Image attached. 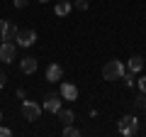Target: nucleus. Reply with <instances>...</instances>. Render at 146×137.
<instances>
[{"label": "nucleus", "instance_id": "10", "mask_svg": "<svg viewBox=\"0 0 146 137\" xmlns=\"http://www.w3.org/2000/svg\"><path fill=\"white\" fill-rule=\"evenodd\" d=\"M20 68H22V74H34L36 71V59L34 56H25L22 64H20Z\"/></svg>", "mask_w": 146, "mask_h": 137}, {"label": "nucleus", "instance_id": "7", "mask_svg": "<svg viewBox=\"0 0 146 137\" xmlns=\"http://www.w3.org/2000/svg\"><path fill=\"white\" fill-rule=\"evenodd\" d=\"M0 61H3V64L15 61V44H12V42H3V44H0Z\"/></svg>", "mask_w": 146, "mask_h": 137}, {"label": "nucleus", "instance_id": "16", "mask_svg": "<svg viewBox=\"0 0 146 137\" xmlns=\"http://www.w3.org/2000/svg\"><path fill=\"white\" fill-rule=\"evenodd\" d=\"M76 7H78L80 12H85L88 10V0H76Z\"/></svg>", "mask_w": 146, "mask_h": 137}, {"label": "nucleus", "instance_id": "23", "mask_svg": "<svg viewBox=\"0 0 146 137\" xmlns=\"http://www.w3.org/2000/svg\"><path fill=\"white\" fill-rule=\"evenodd\" d=\"M0 120H3V113H0Z\"/></svg>", "mask_w": 146, "mask_h": 137}, {"label": "nucleus", "instance_id": "12", "mask_svg": "<svg viewBox=\"0 0 146 137\" xmlns=\"http://www.w3.org/2000/svg\"><path fill=\"white\" fill-rule=\"evenodd\" d=\"M127 68H129L131 74H139L141 68H144V59L141 56H131L129 61H127Z\"/></svg>", "mask_w": 146, "mask_h": 137}, {"label": "nucleus", "instance_id": "2", "mask_svg": "<svg viewBox=\"0 0 146 137\" xmlns=\"http://www.w3.org/2000/svg\"><path fill=\"white\" fill-rule=\"evenodd\" d=\"M117 130H119L122 135H127V137H134L136 132H139V118L136 115H124L117 122Z\"/></svg>", "mask_w": 146, "mask_h": 137}, {"label": "nucleus", "instance_id": "20", "mask_svg": "<svg viewBox=\"0 0 146 137\" xmlns=\"http://www.w3.org/2000/svg\"><path fill=\"white\" fill-rule=\"evenodd\" d=\"M10 135H12L10 127H0V137H10Z\"/></svg>", "mask_w": 146, "mask_h": 137}, {"label": "nucleus", "instance_id": "19", "mask_svg": "<svg viewBox=\"0 0 146 137\" xmlns=\"http://www.w3.org/2000/svg\"><path fill=\"white\" fill-rule=\"evenodd\" d=\"M139 91L146 95V76H144V79H139Z\"/></svg>", "mask_w": 146, "mask_h": 137}, {"label": "nucleus", "instance_id": "13", "mask_svg": "<svg viewBox=\"0 0 146 137\" xmlns=\"http://www.w3.org/2000/svg\"><path fill=\"white\" fill-rule=\"evenodd\" d=\"M56 115H58V120H61L63 125H73V120H76V115H73V110H63V108H61V110L56 113Z\"/></svg>", "mask_w": 146, "mask_h": 137}, {"label": "nucleus", "instance_id": "21", "mask_svg": "<svg viewBox=\"0 0 146 137\" xmlns=\"http://www.w3.org/2000/svg\"><path fill=\"white\" fill-rule=\"evenodd\" d=\"M27 5H29V0H15V7H20V10L27 7Z\"/></svg>", "mask_w": 146, "mask_h": 137}, {"label": "nucleus", "instance_id": "15", "mask_svg": "<svg viewBox=\"0 0 146 137\" xmlns=\"http://www.w3.org/2000/svg\"><path fill=\"white\" fill-rule=\"evenodd\" d=\"M134 108H146V95H141V98H134Z\"/></svg>", "mask_w": 146, "mask_h": 137}, {"label": "nucleus", "instance_id": "9", "mask_svg": "<svg viewBox=\"0 0 146 137\" xmlns=\"http://www.w3.org/2000/svg\"><path fill=\"white\" fill-rule=\"evenodd\" d=\"M61 76H63V68L58 66V64H51V66L46 68V81H51V83L61 81Z\"/></svg>", "mask_w": 146, "mask_h": 137}, {"label": "nucleus", "instance_id": "17", "mask_svg": "<svg viewBox=\"0 0 146 137\" xmlns=\"http://www.w3.org/2000/svg\"><path fill=\"white\" fill-rule=\"evenodd\" d=\"M122 79H124V83L129 86V88H131V86H134V76H131V71H129V74H124V76H122Z\"/></svg>", "mask_w": 146, "mask_h": 137}, {"label": "nucleus", "instance_id": "22", "mask_svg": "<svg viewBox=\"0 0 146 137\" xmlns=\"http://www.w3.org/2000/svg\"><path fill=\"white\" fill-rule=\"evenodd\" d=\"M36 3H49V0H36Z\"/></svg>", "mask_w": 146, "mask_h": 137}, {"label": "nucleus", "instance_id": "8", "mask_svg": "<svg viewBox=\"0 0 146 137\" xmlns=\"http://www.w3.org/2000/svg\"><path fill=\"white\" fill-rule=\"evenodd\" d=\"M58 93H61L63 100H76L78 98V88L73 83H61V91H58Z\"/></svg>", "mask_w": 146, "mask_h": 137}, {"label": "nucleus", "instance_id": "5", "mask_svg": "<svg viewBox=\"0 0 146 137\" xmlns=\"http://www.w3.org/2000/svg\"><path fill=\"white\" fill-rule=\"evenodd\" d=\"M61 93H46L44 95V110H49V113H58L61 110Z\"/></svg>", "mask_w": 146, "mask_h": 137}, {"label": "nucleus", "instance_id": "14", "mask_svg": "<svg viewBox=\"0 0 146 137\" xmlns=\"http://www.w3.org/2000/svg\"><path fill=\"white\" fill-rule=\"evenodd\" d=\"M63 137H80V130H76L73 125H63Z\"/></svg>", "mask_w": 146, "mask_h": 137}, {"label": "nucleus", "instance_id": "11", "mask_svg": "<svg viewBox=\"0 0 146 137\" xmlns=\"http://www.w3.org/2000/svg\"><path fill=\"white\" fill-rule=\"evenodd\" d=\"M54 12H56L58 17H66L68 12H71V0H58L56 7H54Z\"/></svg>", "mask_w": 146, "mask_h": 137}, {"label": "nucleus", "instance_id": "18", "mask_svg": "<svg viewBox=\"0 0 146 137\" xmlns=\"http://www.w3.org/2000/svg\"><path fill=\"white\" fill-rule=\"evenodd\" d=\"M7 83V74H5V71H3V68H0V88H3V86H5Z\"/></svg>", "mask_w": 146, "mask_h": 137}, {"label": "nucleus", "instance_id": "6", "mask_svg": "<svg viewBox=\"0 0 146 137\" xmlns=\"http://www.w3.org/2000/svg\"><path fill=\"white\" fill-rule=\"evenodd\" d=\"M17 44H20V47H32V44L36 42V32L32 30V27H27V30H20L17 32Z\"/></svg>", "mask_w": 146, "mask_h": 137}, {"label": "nucleus", "instance_id": "1", "mask_svg": "<svg viewBox=\"0 0 146 137\" xmlns=\"http://www.w3.org/2000/svg\"><path fill=\"white\" fill-rule=\"evenodd\" d=\"M124 76V64L117 61V59H112V61H107L102 66V79L105 81H117Z\"/></svg>", "mask_w": 146, "mask_h": 137}, {"label": "nucleus", "instance_id": "3", "mask_svg": "<svg viewBox=\"0 0 146 137\" xmlns=\"http://www.w3.org/2000/svg\"><path fill=\"white\" fill-rule=\"evenodd\" d=\"M39 115H42V105H39V103H34V100H25V103H22V118H25V120L34 122Z\"/></svg>", "mask_w": 146, "mask_h": 137}, {"label": "nucleus", "instance_id": "4", "mask_svg": "<svg viewBox=\"0 0 146 137\" xmlns=\"http://www.w3.org/2000/svg\"><path fill=\"white\" fill-rule=\"evenodd\" d=\"M17 25L15 22H10V20H0V39L3 42H12V39L17 37Z\"/></svg>", "mask_w": 146, "mask_h": 137}]
</instances>
